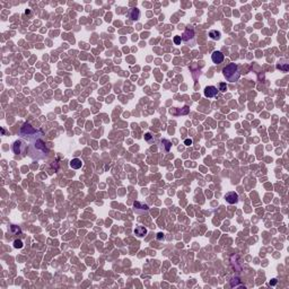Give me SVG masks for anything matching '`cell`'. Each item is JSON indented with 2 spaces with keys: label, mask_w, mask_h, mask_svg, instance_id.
Instances as JSON below:
<instances>
[{
  "label": "cell",
  "mask_w": 289,
  "mask_h": 289,
  "mask_svg": "<svg viewBox=\"0 0 289 289\" xmlns=\"http://www.w3.org/2000/svg\"><path fill=\"white\" fill-rule=\"evenodd\" d=\"M49 154V148L46 147L45 143L42 139H36L31 143L29 146V156L33 159H42L45 158Z\"/></svg>",
  "instance_id": "1"
},
{
  "label": "cell",
  "mask_w": 289,
  "mask_h": 289,
  "mask_svg": "<svg viewBox=\"0 0 289 289\" xmlns=\"http://www.w3.org/2000/svg\"><path fill=\"white\" fill-rule=\"evenodd\" d=\"M19 136L23 138V139H26L27 141H34V140L38 139L40 137L42 136V132L41 130L36 129L33 126H31L29 123L25 122L24 124L19 129Z\"/></svg>",
  "instance_id": "2"
},
{
  "label": "cell",
  "mask_w": 289,
  "mask_h": 289,
  "mask_svg": "<svg viewBox=\"0 0 289 289\" xmlns=\"http://www.w3.org/2000/svg\"><path fill=\"white\" fill-rule=\"evenodd\" d=\"M223 75L226 78L227 81L230 83H236L238 81L240 77V73L238 71V67L236 63H229L223 69Z\"/></svg>",
  "instance_id": "3"
},
{
  "label": "cell",
  "mask_w": 289,
  "mask_h": 289,
  "mask_svg": "<svg viewBox=\"0 0 289 289\" xmlns=\"http://www.w3.org/2000/svg\"><path fill=\"white\" fill-rule=\"evenodd\" d=\"M182 41L186 44H190V45H193L195 43V35L193 28H186L184 31V33L182 34Z\"/></svg>",
  "instance_id": "4"
},
{
  "label": "cell",
  "mask_w": 289,
  "mask_h": 289,
  "mask_svg": "<svg viewBox=\"0 0 289 289\" xmlns=\"http://www.w3.org/2000/svg\"><path fill=\"white\" fill-rule=\"evenodd\" d=\"M225 200L229 205H236L237 202H238V194L235 191L228 192V193L225 194Z\"/></svg>",
  "instance_id": "5"
},
{
  "label": "cell",
  "mask_w": 289,
  "mask_h": 289,
  "mask_svg": "<svg viewBox=\"0 0 289 289\" xmlns=\"http://www.w3.org/2000/svg\"><path fill=\"white\" fill-rule=\"evenodd\" d=\"M25 148H26V146H25L24 143H23L21 140H16L14 143V145H13V151H14V154H16V155L23 153L25 150Z\"/></svg>",
  "instance_id": "6"
},
{
  "label": "cell",
  "mask_w": 289,
  "mask_h": 289,
  "mask_svg": "<svg viewBox=\"0 0 289 289\" xmlns=\"http://www.w3.org/2000/svg\"><path fill=\"white\" fill-rule=\"evenodd\" d=\"M149 210V207L145 203H141V202L137 201L133 203V211L136 213H141L143 211H148Z\"/></svg>",
  "instance_id": "7"
},
{
  "label": "cell",
  "mask_w": 289,
  "mask_h": 289,
  "mask_svg": "<svg viewBox=\"0 0 289 289\" xmlns=\"http://www.w3.org/2000/svg\"><path fill=\"white\" fill-rule=\"evenodd\" d=\"M224 59H225V56L223 54L221 51H213V54H211V60H213V62L216 63V64L221 63L224 61Z\"/></svg>",
  "instance_id": "8"
},
{
  "label": "cell",
  "mask_w": 289,
  "mask_h": 289,
  "mask_svg": "<svg viewBox=\"0 0 289 289\" xmlns=\"http://www.w3.org/2000/svg\"><path fill=\"white\" fill-rule=\"evenodd\" d=\"M218 94V88L215 86H207L205 88V96L208 98H213Z\"/></svg>",
  "instance_id": "9"
},
{
  "label": "cell",
  "mask_w": 289,
  "mask_h": 289,
  "mask_svg": "<svg viewBox=\"0 0 289 289\" xmlns=\"http://www.w3.org/2000/svg\"><path fill=\"white\" fill-rule=\"evenodd\" d=\"M172 147V143L170 140H166V139H162L160 140V146L159 148L162 150H163V153H168L170 151V149H171Z\"/></svg>",
  "instance_id": "10"
},
{
  "label": "cell",
  "mask_w": 289,
  "mask_h": 289,
  "mask_svg": "<svg viewBox=\"0 0 289 289\" xmlns=\"http://www.w3.org/2000/svg\"><path fill=\"white\" fill-rule=\"evenodd\" d=\"M129 18L133 21H138V19L140 18V10L139 9H138V8H132L129 13Z\"/></svg>",
  "instance_id": "11"
},
{
  "label": "cell",
  "mask_w": 289,
  "mask_h": 289,
  "mask_svg": "<svg viewBox=\"0 0 289 289\" xmlns=\"http://www.w3.org/2000/svg\"><path fill=\"white\" fill-rule=\"evenodd\" d=\"M133 233L136 234L138 237H143L147 234V228L143 226H137L133 230Z\"/></svg>",
  "instance_id": "12"
},
{
  "label": "cell",
  "mask_w": 289,
  "mask_h": 289,
  "mask_svg": "<svg viewBox=\"0 0 289 289\" xmlns=\"http://www.w3.org/2000/svg\"><path fill=\"white\" fill-rule=\"evenodd\" d=\"M81 166H83V162H81L79 158H73V159L70 162V167L73 168V170H79Z\"/></svg>",
  "instance_id": "13"
},
{
  "label": "cell",
  "mask_w": 289,
  "mask_h": 289,
  "mask_svg": "<svg viewBox=\"0 0 289 289\" xmlns=\"http://www.w3.org/2000/svg\"><path fill=\"white\" fill-rule=\"evenodd\" d=\"M220 32L219 31H216V29H211V31L209 32V36L211 40H213V41H217V40H219L220 38Z\"/></svg>",
  "instance_id": "14"
},
{
  "label": "cell",
  "mask_w": 289,
  "mask_h": 289,
  "mask_svg": "<svg viewBox=\"0 0 289 289\" xmlns=\"http://www.w3.org/2000/svg\"><path fill=\"white\" fill-rule=\"evenodd\" d=\"M9 230H10V233L11 234H18V233H21V228L18 226H16V225H11L10 226V228H9Z\"/></svg>",
  "instance_id": "15"
},
{
  "label": "cell",
  "mask_w": 289,
  "mask_h": 289,
  "mask_svg": "<svg viewBox=\"0 0 289 289\" xmlns=\"http://www.w3.org/2000/svg\"><path fill=\"white\" fill-rule=\"evenodd\" d=\"M23 246H24V244H23V242H21V240H14V247H15V248H21Z\"/></svg>",
  "instance_id": "16"
},
{
  "label": "cell",
  "mask_w": 289,
  "mask_h": 289,
  "mask_svg": "<svg viewBox=\"0 0 289 289\" xmlns=\"http://www.w3.org/2000/svg\"><path fill=\"white\" fill-rule=\"evenodd\" d=\"M218 91H220V92H223V93H225V92L227 91V85H226V83H220L219 84V89Z\"/></svg>",
  "instance_id": "17"
},
{
  "label": "cell",
  "mask_w": 289,
  "mask_h": 289,
  "mask_svg": "<svg viewBox=\"0 0 289 289\" xmlns=\"http://www.w3.org/2000/svg\"><path fill=\"white\" fill-rule=\"evenodd\" d=\"M173 41H174V43L176 44V45H178V44H181L182 42V38L181 36H178V35H176V36H174V38H173Z\"/></svg>",
  "instance_id": "18"
},
{
  "label": "cell",
  "mask_w": 289,
  "mask_h": 289,
  "mask_svg": "<svg viewBox=\"0 0 289 289\" xmlns=\"http://www.w3.org/2000/svg\"><path fill=\"white\" fill-rule=\"evenodd\" d=\"M150 139H151V133H146L145 135V140H147V141H150Z\"/></svg>",
  "instance_id": "19"
},
{
  "label": "cell",
  "mask_w": 289,
  "mask_h": 289,
  "mask_svg": "<svg viewBox=\"0 0 289 289\" xmlns=\"http://www.w3.org/2000/svg\"><path fill=\"white\" fill-rule=\"evenodd\" d=\"M188 112H189V107L188 106H184V107H183V111H181V114H188Z\"/></svg>",
  "instance_id": "20"
},
{
  "label": "cell",
  "mask_w": 289,
  "mask_h": 289,
  "mask_svg": "<svg viewBox=\"0 0 289 289\" xmlns=\"http://www.w3.org/2000/svg\"><path fill=\"white\" fill-rule=\"evenodd\" d=\"M163 238H164V234L163 233H158V234H157V240H162Z\"/></svg>",
  "instance_id": "21"
},
{
  "label": "cell",
  "mask_w": 289,
  "mask_h": 289,
  "mask_svg": "<svg viewBox=\"0 0 289 289\" xmlns=\"http://www.w3.org/2000/svg\"><path fill=\"white\" fill-rule=\"evenodd\" d=\"M184 145H186V146H190V145H192V140L191 139L184 140Z\"/></svg>",
  "instance_id": "22"
},
{
  "label": "cell",
  "mask_w": 289,
  "mask_h": 289,
  "mask_svg": "<svg viewBox=\"0 0 289 289\" xmlns=\"http://www.w3.org/2000/svg\"><path fill=\"white\" fill-rule=\"evenodd\" d=\"M275 283H277V279H272V281H270V285L271 286H275Z\"/></svg>",
  "instance_id": "23"
}]
</instances>
